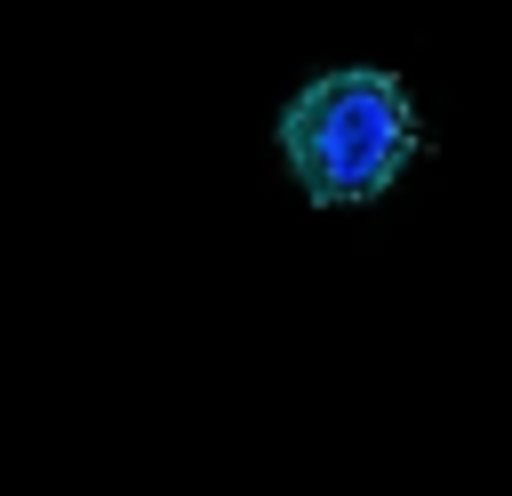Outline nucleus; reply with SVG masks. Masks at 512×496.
Listing matches in <instances>:
<instances>
[{"mask_svg":"<svg viewBox=\"0 0 512 496\" xmlns=\"http://www.w3.org/2000/svg\"><path fill=\"white\" fill-rule=\"evenodd\" d=\"M280 152L312 200H376L416 160V112L392 72H320L280 112Z\"/></svg>","mask_w":512,"mask_h":496,"instance_id":"nucleus-1","label":"nucleus"}]
</instances>
